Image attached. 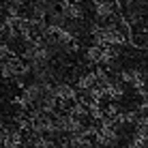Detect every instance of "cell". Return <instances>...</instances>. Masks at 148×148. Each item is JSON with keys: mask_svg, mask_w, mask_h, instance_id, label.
I'll use <instances>...</instances> for the list:
<instances>
[{"mask_svg": "<svg viewBox=\"0 0 148 148\" xmlns=\"http://www.w3.org/2000/svg\"><path fill=\"white\" fill-rule=\"evenodd\" d=\"M101 88L105 90V97H108L110 103H120V101L125 99V88H127V86L122 84L118 77H114V75H112Z\"/></svg>", "mask_w": 148, "mask_h": 148, "instance_id": "9", "label": "cell"}, {"mask_svg": "<svg viewBox=\"0 0 148 148\" xmlns=\"http://www.w3.org/2000/svg\"><path fill=\"white\" fill-rule=\"evenodd\" d=\"M54 118H56V127H58L60 137H69V135L82 133V131L88 127L86 120L75 118V116H71L69 112H58V114H54Z\"/></svg>", "mask_w": 148, "mask_h": 148, "instance_id": "6", "label": "cell"}, {"mask_svg": "<svg viewBox=\"0 0 148 148\" xmlns=\"http://www.w3.org/2000/svg\"><path fill=\"white\" fill-rule=\"evenodd\" d=\"M0 4H4V0H0Z\"/></svg>", "mask_w": 148, "mask_h": 148, "instance_id": "13", "label": "cell"}, {"mask_svg": "<svg viewBox=\"0 0 148 148\" xmlns=\"http://www.w3.org/2000/svg\"><path fill=\"white\" fill-rule=\"evenodd\" d=\"M54 95H56V99H58V103H60V112H64L69 105H73V103L79 101V90L75 88V84H69V82H64V79H58L54 84Z\"/></svg>", "mask_w": 148, "mask_h": 148, "instance_id": "7", "label": "cell"}, {"mask_svg": "<svg viewBox=\"0 0 148 148\" xmlns=\"http://www.w3.org/2000/svg\"><path fill=\"white\" fill-rule=\"evenodd\" d=\"M17 56V52L13 49L11 43H7V41H0V62H7V60H11Z\"/></svg>", "mask_w": 148, "mask_h": 148, "instance_id": "11", "label": "cell"}, {"mask_svg": "<svg viewBox=\"0 0 148 148\" xmlns=\"http://www.w3.org/2000/svg\"><path fill=\"white\" fill-rule=\"evenodd\" d=\"M56 9H58V11L67 17V22H71V24L84 22V17H86L84 7H82V4H77L75 0H58Z\"/></svg>", "mask_w": 148, "mask_h": 148, "instance_id": "8", "label": "cell"}, {"mask_svg": "<svg viewBox=\"0 0 148 148\" xmlns=\"http://www.w3.org/2000/svg\"><path fill=\"white\" fill-rule=\"evenodd\" d=\"M90 39H92V43L120 49L129 41V32L114 19V22H108V24H92L90 26Z\"/></svg>", "mask_w": 148, "mask_h": 148, "instance_id": "1", "label": "cell"}, {"mask_svg": "<svg viewBox=\"0 0 148 148\" xmlns=\"http://www.w3.org/2000/svg\"><path fill=\"white\" fill-rule=\"evenodd\" d=\"M97 86H99V79H97L95 69L86 71V73H79V75H77V79H75V88H77L82 95L90 92V90L97 88Z\"/></svg>", "mask_w": 148, "mask_h": 148, "instance_id": "10", "label": "cell"}, {"mask_svg": "<svg viewBox=\"0 0 148 148\" xmlns=\"http://www.w3.org/2000/svg\"><path fill=\"white\" fill-rule=\"evenodd\" d=\"M118 2H120V7H129V4L137 2V0H118Z\"/></svg>", "mask_w": 148, "mask_h": 148, "instance_id": "12", "label": "cell"}, {"mask_svg": "<svg viewBox=\"0 0 148 148\" xmlns=\"http://www.w3.org/2000/svg\"><path fill=\"white\" fill-rule=\"evenodd\" d=\"M120 144V127L112 118L105 116L97 125V135H95V146L99 148H116Z\"/></svg>", "mask_w": 148, "mask_h": 148, "instance_id": "4", "label": "cell"}, {"mask_svg": "<svg viewBox=\"0 0 148 148\" xmlns=\"http://www.w3.org/2000/svg\"><path fill=\"white\" fill-rule=\"evenodd\" d=\"M56 54H58V52H56V49H54L45 39H37V41H30V43H24L22 52H19V56L26 60L30 67L52 64Z\"/></svg>", "mask_w": 148, "mask_h": 148, "instance_id": "2", "label": "cell"}, {"mask_svg": "<svg viewBox=\"0 0 148 148\" xmlns=\"http://www.w3.org/2000/svg\"><path fill=\"white\" fill-rule=\"evenodd\" d=\"M90 13L99 24L114 22L122 15L118 0H95V2H90Z\"/></svg>", "mask_w": 148, "mask_h": 148, "instance_id": "5", "label": "cell"}, {"mask_svg": "<svg viewBox=\"0 0 148 148\" xmlns=\"http://www.w3.org/2000/svg\"><path fill=\"white\" fill-rule=\"evenodd\" d=\"M120 49L118 47H110V45H99V43H88L84 47V58L88 64L92 67H105L110 69L112 64L118 60Z\"/></svg>", "mask_w": 148, "mask_h": 148, "instance_id": "3", "label": "cell"}]
</instances>
